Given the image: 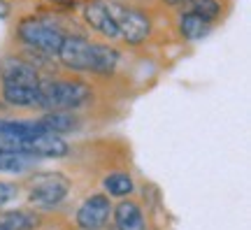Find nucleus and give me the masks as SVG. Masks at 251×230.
Wrapping results in <instances>:
<instances>
[{
  "label": "nucleus",
  "instance_id": "obj_1",
  "mask_svg": "<svg viewBox=\"0 0 251 230\" xmlns=\"http://www.w3.org/2000/svg\"><path fill=\"white\" fill-rule=\"evenodd\" d=\"M91 89L81 81L70 79H40L35 107L49 112H68L89 102Z\"/></svg>",
  "mask_w": 251,
  "mask_h": 230
},
{
  "label": "nucleus",
  "instance_id": "obj_2",
  "mask_svg": "<svg viewBox=\"0 0 251 230\" xmlns=\"http://www.w3.org/2000/svg\"><path fill=\"white\" fill-rule=\"evenodd\" d=\"M70 191V179L61 172H35L28 179V203L40 209H51Z\"/></svg>",
  "mask_w": 251,
  "mask_h": 230
},
{
  "label": "nucleus",
  "instance_id": "obj_3",
  "mask_svg": "<svg viewBox=\"0 0 251 230\" xmlns=\"http://www.w3.org/2000/svg\"><path fill=\"white\" fill-rule=\"evenodd\" d=\"M107 5V14L109 19L114 21V26L119 30V37L128 42V45H142L144 40L151 33V24H149V17L140 12L135 7H126L121 2H114V0H105Z\"/></svg>",
  "mask_w": 251,
  "mask_h": 230
},
{
  "label": "nucleus",
  "instance_id": "obj_4",
  "mask_svg": "<svg viewBox=\"0 0 251 230\" xmlns=\"http://www.w3.org/2000/svg\"><path fill=\"white\" fill-rule=\"evenodd\" d=\"M17 30H19V40L26 47L42 49V51H47L49 56H56L63 37H65L58 28H54L51 24H47L45 19H40V17L21 19Z\"/></svg>",
  "mask_w": 251,
  "mask_h": 230
},
{
  "label": "nucleus",
  "instance_id": "obj_5",
  "mask_svg": "<svg viewBox=\"0 0 251 230\" xmlns=\"http://www.w3.org/2000/svg\"><path fill=\"white\" fill-rule=\"evenodd\" d=\"M56 56L70 70L91 72V65H93V42H89L86 37L81 35H65Z\"/></svg>",
  "mask_w": 251,
  "mask_h": 230
},
{
  "label": "nucleus",
  "instance_id": "obj_6",
  "mask_svg": "<svg viewBox=\"0 0 251 230\" xmlns=\"http://www.w3.org/2000/svg\"><path fill=\"white\" fill-rule=\"evenodd\" d=\"M112 204L107 195H91L77 209V226L81 230H102L109 221Z\"/></svg>",
  "mask_w": 251,
  "mask_h": 230
},
{
  "label": "nucleus",
  "instance_id": "obj_7",
  "mask_svg": "<svg viewBox=\"0 0 251 230\" xmlns=\"http://www.w3.org/2000/svg\"><path fill=\"white\" fill-rule=\"evenodd\" d=\"M68 151H70L68 142L47 128L24 140V153H30L37 158H61V156H68Z\"/></svg>",
  "mask_w": 251,
  "mask_h": 230
},
{
  "label": "nucleus",
  "instance_id": "obj_8",
  "mask_svg": "<svg viewBox=\"0 0 251 230\" xmlns=\"http://www.w3.org/2000/svg\"><path fill=\"white\" fill-rule=\"evenodd\" d=\"M0 79H2V84H21V86L37 89L40 86V72L24 58L9 56L5 61H0Z\"/></svg>",
  "mask_w": 251,
  "mask_h": 230
},
{
  "label": "nucleus",
  "instance_id": "obj_9",
  "mask_svg": "<svg viewBox=\"0 0 251 230\" xmlns=\"http://www.w3.org/2000/svg\"><path fill=\"white\" fill-rule=\"evenodd\" d=\"M84 21H86L91 28L100 30L102 35H107L109 40H117L119 37L117 26H114V21H112L107 14L105 0H89V2L84 5Z\"/></svg>",
  "mask_w": 251,
  "mask_h": 230
},
{
  "label": "nucleus",
  "instance_id": "obj_10",
  "mask_svg": "<svg viewBox=\"0 0 251 230\" xmlns=\"http://www.w3.org/2000/svg\"><path fill=\"white\" fill-rule=\"evenodd\" d=\"M114 223H117L119 230H144L142 209L133 200H124L114 209Z\"/></svg>",
  "mask_w": 251,
  "mask_h": 230
},
{
  "label": "nucleus",
  "instance_id": "obj_11",
  "mask_svg": "<svg viewBox=\"0 0 251 230\" xmlns=\"http://www.w3.org/2000/svg\"><path fill=\"white\" fill-rule=\"evenodd\" d=\"M35 165H37V156L21 153V151H0V172L19 175V172L33 170Z\"/></svg>",
  "mask_w": 251,
  "mask_h": 230
},
{
  "label": "nucleus",
  "instance_id": "obj_12",
  "mask_svg": "<svg viewBox=\"0 0 251 230\" xmlns=\"http://www.w3.org/2000/svg\"><path fill=\"white\" fill-rule=\"evenodd\" d=\"M37 121L45 126L47 130H51V133H56V135L79 130V119L75 114H70V112H47V114L40 116Z\"/></svg>",
  "mask_w": 251,
  "mask_h": 230
},
{
  "label": "nucleus",
  "instance_id": "obj_13",
  "mask_svg": "<svg viewBox=\"0 0 251 230\" xmlns=\"http://www.w3.org/2000/svg\"><path fill=\"white\" fill-rule=\"evenodd\" d=\"M117 65H119L117 49L93 42V65H91V72H96V75H112L117 70Z\"/></svg>",
  "mask_w": 251,
  "mask_h": 230
},
{
  "label": "nucleus",
  "instance_id": "obj_14",
  "mask_svg": "<svg viewBox=\"0 0 251 230\" xmlns=\"http://www.w3.org/2000/svg\"><path fill=\"white\" fill-rule=\"evenodd\" d=\"M2 98L7 105L14 107H35L37 89L21 86V84H2Z\"/></svg>",
  "mask_w": 251,
  "mask_h": 230
},
{
  "label": "nucleus",
  "instance_id": "obj_15",
  "mask_svg": "<svg viewBox=\"0 0 251 230\" xmlns=\"http://www.w3.org/2000/svg\"><path fill=\"white\" fill-rule=\"evenodd\" d=\"M209 30H212V24H207L202 21L200 17L196 14H191V12H184L179 19V33L184 40H202V37L209 35Z\"/></svg>",
  "mask_w": 251,
  "mask_h": 230
},
{
  "label": "nucleus",
  "instance_id": "obj_16",
  "mask_svg": "<svg viewBox=\"0 0 251 230\" xmlns=\"http://www.w3.org/2000/svg\"><path fill=\"white\" fill-rule=\"evenodd\" d=\"M0 223L7 230H33L37 228V214L28 209H9L0 214Z\"/></svg>",
  "mask_w": 251,
  "mask_h": 230
},
{
  "label": "nucleus",
  "instance_id": "obj_17",
  "mask_svg": "<svg viewBox=\"0 0 251 230\" xmlns=\"http://www.w3.org/2000/svg\"><path fill=\"white\" fill-rule=\"evenodd\" d=\"M102 186L114 198H126V195L133 193V188H135L133 177L126 175V172H112V175H107V177L102 179Z\"/></svg>",
  "mask_w": 251,
  "mask_h": 230
},
{
  "label": "nucleus",
  "instance_id": "obj_18",
  "mask_svg": "<svg viewBox=\"0 0 251 230\" xmlns=\"http://www.w3.org/2000/svg\"><path fill=\"white\" fill-rule=\"evenodd\" d=\"M188 12L200 17L202 21H207V24H212V21H216V17H219L221 5H219L216 0H188Z\"/></svg>",
  "mask_w": 251,
  "mask_h": 230
},
{
  "label": "nucleus",
  "instance_id": "obj_19",
  "mask_svg": "<svg viewBox=\"0 0 251 230\" xmlns=\"http://www.w3.org/2000/svg\"><path fill=\"white\" fill-rule=\"evenodd\" d=\"M19 195V186L12 181H0V207H5Z\"/></svg>",
  "mask_w": 251,
  "mask_h": 230
},
{
  "label": "nucleus",
  "instance_id": "obj_20",
  "mask_svg": "<svg viewBox=\"0 0 251 230\" xmlns=\"http://www.w3.org/2000/svg\"><path fill=\"white\" fill-rule=\"evenodd\" d=\"M9 17V5L5 0H0V19H7Z\"/></svg>",
  "mask_w": 251,
  "mask_h": 230
},
{
  "label": "nucleus",
  "instance_id": "obj_21",
  "mask_svg": "<svg viewBox=\"0 0 251 230\" xmlns=\"http://www.w3.org/2000/svg\"><path fill=\"white\" fill-rule=\"evenodd\" d=\"M165 5H170V7H179V5H184V2H188V0H163Z\"/></svg>",
  "mask_w": 251,
  "mask_h": 230
},
{
  "label": "nucleus",
  "instance_id": "obj_22",
  "mask_svg": "<svg viewBox=\"0 0 251 230\" xmlns=\"http://www.w3.org/2000/svg\"><path fill=\"white\" fill-rule=\"evenodd\" d=\"M0 230H7V228H5V226H2V223H0Z\"/></svg>",
  "mask_w": 251,
  "mask_h": 230
}]
</instances>
